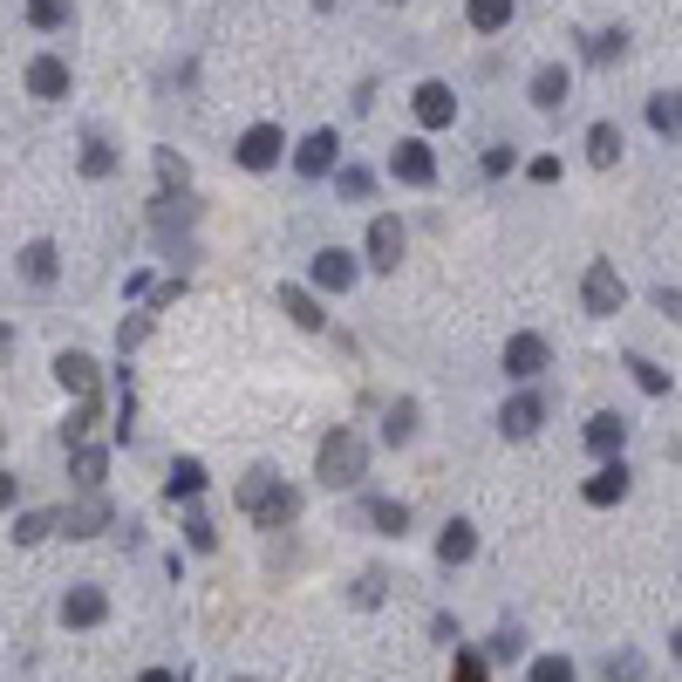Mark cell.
I'll list each match as a JSON object with an SVG mask.
<instances>
[{"label": "cell", "mask_w": 682, "mask_h": 682, "mask_svg": "<svg viewBox=\"0 0 682 682\" xmlns=\"http://www.w3.org/2000/svg\"><path fill=\"white\" fill-rule=\"evenodd\" d=\"M28 21H35L41 35H55L62 21H69V0H28Z\"/></svg>", "instance_id": "484cf974"}, {"label": "cell", "mask_w": 682, "mask_h": 682, "mask_svg": "<svg viewBox=\"0 0 682 682\" xmlns=\"http://www.w3.org/2000/svg\"><path fill=\"white\" fill-rule=\"evenodd\" d=\"M485 171H492V178H498V171H512V144H492L485 150Z\"/></svg>", "instance_id": "8d00e7d4"}, {"label": "cell", "mask_w": 682, "mask_h": 682, "mask_svg": "<svg viewBox=\"0 0 682 682\" xmlns=\"http://www.w3.org/2000/svg\"><path fill=\"white\" fill-rule=\"evenodd\" d=\"M567 96H573V75H567L560 62H546V69L533 75V110H567Z\"/></svg>", "instance_id": "5bb4252c"}, {"label": "cell", "mask_w": 682, "mask_h": 682, "mask_svg": "<svg viewBox=\"0 0 682 682\" xmlns=\"http://www.w3.org/2000/svg\"><path fill=\"white\" fill-rule=\"evenodd\" d=\"M335 150H342L335 131H314L308 144L294 150V171H300V178H327V171H335Z\"/></svg>", "instance_id": "9c48e42d"}, {"label": "cell", "mask_w": 682, "mask_h": 682, "mask_svg": "<svg viewBox=\"0 0 682 682\" xmlns=\"http://www.w3.org/2000/svg\"><path fill=\"white\" fill-rule=\"evenodd\" d=\"M103 615H110V594H103V587H69V594H62V621H69V628H96Z\"/></svg>", "instance_id": "8fae6325"}, {"label": "cell", "mask_w": 682, "mask_h": 682, "mask_svg": "<svg viewBox=\"0 0 682 682\" xmlns=\"http://www.w3.org/2000/svg\"><path fill=\"white\" fill-rule=\"evenodd\" d=\"M55 383L75 389V396H96V362L83 356V348H62V356H55Z\"/></svg>", "instance_id": "2e32d148"}, {"label": "cell", "mask_w": 682, "mask_h": 682, "mask_svg": "<svg viewBox=\"0 0 682 682\" xmlns=\"http://www.w3.org/2000/svg\"><path fill=\"white\" fill-rule=\"evenodd\" d=\"M144 335H150V314H137V321H131V327H116V342H123V348H137V342H144Z\"/></svg>", "instance_id": "74e56055"}, {"label": "cell", "mask_w": 682, "mask_h": 682, "mask_svg": "<svg viewBox=\"0 0 682 682\" xmlns=\"http://www.w3.org/2000/svg\"><path fill=\"white\" fill-rule=\"evenodd\" d=\"M410 110H417L423 131H450V123H458V96H450V83H417Z\"/></svg>", "instance_id": "8992f818"}, {"label": "cell", "mask_w": 682, "mask_h": 682, "mask_svg": "<svg viewBox=\"0 0 682 682\" xmlns=\"http://www.w3.org/2000/svg\"><path fill=\"white\" fill-rule=\"evenodd\" d=\"M55 525H62L55 512H28V519H14V540H21V546H35V540L55 533Z\"/></svg>", "instance_id": "f1b7e54d"}, {"label": "cell", "mask_w": 682, "mask_h": 682, "mask_svg": "<svg viewBox=\"0 0 682 682\" xmlns=\"http://www.w3.org/2000/svg\"><path fill=\"white\" fill-rule=\"evenodd\" d=\"M21 281H28V287H48V281H55V246H48V239H35L28 252H21Z\"/></svg>", "instance_id": "44dd1931"}, {"label": "cell", "mask_w": 682, "mask_h": 682, "mask_svg": "<svg viewBox=\"0 0 682 682\" xmlns=\"http://www.w3.org/2000/svg\"><path fill=\"white\" fill-rule=\"evenodd\" d=\"M83 171H89V178H110V171H116V150H110L103 137H89V144H83Z\"/></svg>", "instance_id": "4316f807"}, {"label": "cell", "mask_w": 682, "mask_h": 682, "mask_svg": "<svg viewBox=\"0 0 682 682\" xmlns=\"http://www.w3.org/2000/svg\"><path fill=\"white\" fill-rule=\"evenodd\" d=\"M198 492H206V464H198V458H178V464H171V478H164V498L178 505V498H198Z\"/></svg>", "instance_id": "d6986e66"}, {"label": "cell", "mask_w": 682, "mask_h": 682, "mask_svg": "<svg viewBox=\"0 0 682 682\" xmlns=\"http://www.w3.org/2000/svg\"><path fill=\"white\" fill-rule=\"evenodd\" d=\"M675 655H682V635H675Z\"/></svg>", "instance_id": "bcb514c9"}, {"label": "cell", "mask_w": 682, "mask_h": 682, "mask_svg": "<svg viewBox=\"0 0 682 682\" xmlns=\"http://www.w3.org/2000/svg\"><path fill=\"white\" fill-rule=\"evenodd\" d=\"M103 525H110V505L103 498H83V505H69V512H62V533L69 540H96Z\"/></svg>", "instance_id": "9a60e30c"}, {"label": "cell", "mask_w": 682, "mask_h": 682, "mask_svg": "<svg viewBox=\"0 0 682 682\" xmlns=\"http://www.w3.org/2000/svg\"><path fill=\"white\" fill-rule=\"evenodd\" d=\"M621 498H628V464L615 458V464H600L587 478V505H621Z\"/></svg>", "instance_id": "ac0fdd59"}, {"label": "cell", "mask_w": 682, "mask_h": 682, "mask_svg": "<svg viewBox=\"0 0 682 682\" xmlns=\"http://www.w3.org/2000/svg\"><path fill=\"white\" fill-rule=\"evenodd\" d=\"M628 444V417H615V410H600L594 423H587V450L594 458H615V450Z\"/></svg>", "instance_id": "e0dca14e"}, {"label": "cell", "mask_w": 682, "mask_h": 682, "mask_svg": "<svg viewBox=\"0 0 682 682\" xmlns=\"http://www.w3.org/2000/svg\"><path fill=\"white\" fill-rule=\"evenodd\" d=\"M587 158H594L600 171L621 164V131H615V123H594V131H587Z\"/></svg>", "instance_id": "603a6c76"}, {"label": "cell", "mask_w": 682, "mask_h": 682, "mask_svg": "<svg viewBox=\"0 0 682 682\" xmlns=\"http://www.w3.org/2000/svg\"><path fill=\"white\" fill-rule=\"evenodd\" d=\"M648 123H655L662 137H675V131H682V96H675V89H662V96L648 103Z\"/></svg>", "instance_id": "d4e9b609"}, {"label": "cell", "mask_w": 682, "mask_h": 682, "mask_svg": "<svg viewBox=\"0 0 682 682\" xmlns=\"http://www.w3.org/2000/svg\"><path fill=\"white\" fill-rule=\"evenodd\" d=\"M281 308L294 314V327H321V300L308 287H281Z\"/></svg>", "instance_id": "cb8c5ba5"}, {"label": "cell", "mask_w": 682, "mask_h": 682, "mask_svg": "<svg viewBox=\"0 0 682 682\" xmlns=\"http://www.w3.org/2000/svg\"><path fill=\"white\" fill-rule=\"evenodd\" d=\"M362 471H369V444L348 431V423L321 437V485H335V492L342 485H362Z\"/></svg>", "instance_id": "7a4b0ae2"}, {"label": "cell", "mask_w": 682, "mask_h": 682, "mask_svg": "<svg viewBox=\"0 0 682 682\" xmlns=\"http://www.w3.org/2000/svg\"><path fill=\"white\" fill-rule=\"evenodd\" d=\"M356 273H362L356 252H342V246H321L314 252V287L321 294H348V287H356Z\"/></svg>", "instance_id": "52a82bcc"}, {"label": "cell", "mask_w": 682, "mask_h": 682, "mask_svg": "<svg viewBox=\"0 0 682 682\" xmlns=\"http://www.w3.org/2000/svg\"><path fill=\"white\" fill-rule=\"evenodd\" d=\"M281 150H287V131H281V123H252V131L233 144V158H239L246 171H273V164H281Z\"/></svg>", "instance_id": "3957f363"}, {"label": "cell", "mask_w": 682, "mask_h": 682, "mask_svg": "<svg viewBox=\"0 0 682 682\" xmlns=\"http://www.w3.org/2000/svg\"><path fill=\"white\" fill-rule=\"evenodd\" d=\"M335 185H342V198H369V171H356V164H348Z\"/></svg>", "instance_id": "836d02e7"}, {"label": "cell", "mask_w": 682, "mask_h": 682, "mask_svg": "<svg viewBox=\"0 0 682 682\" xmlns=\"http://www.w3.org/2000/svg\"><path fill=\"white\" fill-rule=\"evenodd\" d=\"M540 417H546V396H533V389H525V396H512V402H505L498 431H505V437H533V431H540Z\"/></svg>", "instance_id": "7c38bea8"}, {"label": "cell", "mask_w": 682, "mask_h": 682, "mask_svg": "<svg viewBox=\"0 0 682 682\" xmlns=\"http://www.w3.org/2000/svg\"><path fill=\"white\" fill-rule=\"evenodd\" d=\"M464 21H471L478 35H505V28H512V0H471Z\"/></svg>", "instance_id": "ffe728a7"}, {"label": "cell", "mask_w": 682, "mask_h": 682, "mask_svg": "<svg viewBox=\"0 0 682 682\" xmlns=\"http://www.w3.org/2000/svg\"><path fill=\"white\" fill-rule=\"evenodd\" d=\"M389 8H396V0H389Z\"/></svg>", "instance_id": "7dc6e473"}, {"label": "cell", "mask_w": 682, "mask_h": 682, "mask_svg": "<svg viewBox=\"0 0 682 682\" xmlns=\"http://www.w3.org/2000/svg\"><path fill=\"white\" fill-rule=\"evenodd\" d=\"M8 348H14V327H8V321H0V356H8Z\"/></svg>", "instance_id": "f6af8a7d"}, {"label": "cell", "mask_w": 682, "mask_h": 682, "mask_svg": "<svg viewBox=\"0 0 682 682\" xmlns=\"http://www.w3.org/2000/svg\"><path fill=\"white\" fill-rule=\"evenodd\" d=\"M396 260H402V225L383 212L369 225V266H383V273H396Z\"/></svg>", "instance_id": "4fadbf2b"}, {"label": "cell", "mask_w": 682, "mask_h": 682, "mask_svg": "<svg viewBox=\"0 0 682 682\" xmlns=\"http://www.w3.org/2000/svg\"><path fill=\"white\" fill-rule=\"evenodd\" d=\"M369 519L383 525V533H402V525H410V505H396V498H375V505H369Z\"/></svg>", "instance_id": "4dcf8cb0"}, {"label": "cell", "mask_w": 682, "mask_h": 682, "mask_svg": "<svg viewBox=\"0 0 682 682\" xmlns=\"http://www.w3.org/2000/svg\"><path fill=\"white\" fill-rule=\"evenodd\" d=\"M14 505V471H0V512Z\"/></svg>", "instance_id": "7bdbcfd3"}, {"label": "cell", "mask_w": 682, "mask_h": 682, "mask_svg": "<svg viewBox=\"0 0 682 682\" xmlns=\"http://www.w3.org/2000/svg\"><path fill=\"white\" fill-rule=\"evenodd\" d=\"M103 471H110V458H103V450H75V485H103Z\"/></svg>", "instance_id": "f546056e"}, {"label": "cell", "mask_w": 682, "mask_h": 682, "mask_svg": "<svg viewBox=\"0 0 682 682\" xmlns=\"http://www.w3.org/2000/svg\"><path fill=\"white\" fill-rule=\"evenodd\" d=\"M389 178H396V185H437L431 144H423V137H402V144L389 150Z\"/></svg>", "instance_id": "5b68a950"}, {"label": "cell", "mask_w": 682, "mask_h": 682, "mask_svg": "<svg viewBox=\"0 0 682 682\" xmlns=\"http://www.w3.org/2000/svg\"><path fill=\"white\" fill-rule=\"evenodd\" d=\"M137 682H178V675H171V669H144Z\"/></svg>", "instance_id": "ee69618b"}, {"label": "cell", "mask_w": 682, "mask_h": 682, "mask_svg": "<svg viewBox=\"0 0 682 682\" xmlns=\"http://www.w3.org/2000/svg\"><path fill=\"white\" fill-rule=\"evenodd\" d=\"M560 178V158H533V185H553Z\"/></svg>", "instance_id": "ab89813d"}, {"label": "cell", "mask_w": 682, "mask_h": 682, "mask_svg": "<svg viewBox=\"0 0 682 682\" xmlns=\"http://www.w3.org/2000/svg\"><path fill=\"white\" fill-rule=\"evenodd\" d=\"M158 171H164V185H185V158H171V150L158 158Z\"/></svg>", "instance_id": "f35d334b"}, {"label": "cell", "mask_w": 682, "mask_h": 682, "mask_svg": "<svg viewBox=\"0 0 682 682\" xmlns=\"http://www.w3.org/2000/svg\"><path fill=\"white\" fill-rule=\"evenodd\" d=\"M587 55H594V62H615V55H621V35H594Z\"/></svg>", "instance_id": "d590c367"}, {"label": "cell", "mask_w": 682, "mask_h": 682, "mask_svg": "<svg viewBox=\"0 0 682 682\" xmlns=\"http://www.w3.org/2000/svg\"><path fill=\"white\" fill-rule=\"evenodd\" d=\"M655 308H662V314H675V321H682V294H669V287H662V294H655Z\"/></svg>", "instance_id": "b9f144b4"}, {"label": "cell", "mask_w": 682, "mask_h": 682, "mask_svg": "<svg viewBox=\"0 0 682 682\" xmlns=\"http://www.w3.org/2000/svg\"><path fill=\"white\" fill-rule=\"evenodd\" d=\"M628 369H635V383H642L648 396H662V389H669V375H662V369H655V362H642V356H628Z\"/></svg>", "instance_id": "1f68e13d"}, {"label": "cell", "mask_w": 682, "mask_h": 682, "mask_svg": "<svg viewBox=\"0 0 682 682\" xmlns=\"http://www.w3.org/2000/svg\"><path fill=\"white\" fill-rule=\"evenodd\" d=\"M533 682H573V662H560V655H546V662H533Z\"/></svg>", "instance_id": "d6a6232c"}, {"label": "cell", "mask_w": 682, "mask_h": 682, "mask_svg": "<svg viewBox=\"0 0 682 682\" xmlns=\"http://www.w3.org/2000/svg\"><path fill=\"white\" fill-rule=\"evenodd\" d=\"M28 96H41V103H62V96H69V62H62V55H35V62H28Z\"/></svg>", "instance_id": "ba28073f"}, {"label": "cell", "mask_w": 682, "mask_h": 682, "mask_svg": "<svg viewBox=\"0 0 682 682\" xmlns=\"http://www.w3.org/2000/svg\"><path fill=\"white\" fill-rule=\"evenodd\" d=\"M239 512H246L252 525H287V519L300 512V498L287 492V478H273V471H252L246 485H239Z\"/></svg>", "instance_id": "6da1fadb"}, {"label": "cell", "mask_w": 682, "mask_h": 682, "mask_svg": "<svg viewBox=\"0 0 682 682\" xmlns=\"http://www.w3.org/2000/svg\"><path fill=\"white\" fill-rule=\"evenodd\" d=\"M546 362H553V356H546L540 335H512V342H505V375H519V383H533Z\"/></svg>", "instance_id": "30bf717a"}, {"label": "cell", "mask_w": 682, "mask_h": 682, "mask_svg": "<svg viewBox=\"0 0 682 682\" xmlns=\"http://www.w3.org/2000/svg\"><path fill=\"white\" fill-rule=\"evenodd\" d=\"M471 546H478V540H471V525H464V519H450V525H444V540H437V560H444V567H458V560H471Z\"/></svg>", "instance_id": "7402d4cb"}, {"label": "cell", "mask_w": 682, "mask_h": 682, "mask_svg": "<svg viewBox=\"0 0 682 682\" xmlns=\"http://www.w3.org/2000/svg\"><path fill=\"white\" fill-rule=\"evenodd\" d=\"M458 682H485V662H478V655H458Z\"/></svg>", "instance_id": "60d3db41"}, {"label": "cell", "mask_w": 682, "mask_h": 682, "mask_svg": "<svg viewBox=\"0 0 682 682\" xmlns=\"http://www.w3.org/2000/svg\"><path fill=\"white\" fill-rule=\"evenodd\" d=\"M580 300H587V314H621L628 287H621L615 260H594V266H587V281H580Z\"/></svg>", "instance_id": "277c9868"}, {"label": "cell", "mask_w": 682, "mask_h": 682, "mask_svg": "<svg viewBox=\"0 0 682 682\" xmlns=\"http://www.w3.org/2000/svg\"><path fill=\"white\" fill-rule=\"evenodd\" d=\"M383 437H389V444H410V437H417V402H396L389 423H383Z\"/></svg>", "instance_id": "83f0119b"}, {"label": "cell", "mask_w": 682, "mask_h": 682, "mask_svg": "<svg viewBox=\"0 0 682 682\" xmlns=\"http://www.w3.org/2000/svg\"><path fill=\"white\" fill-rule=\"evenodd\" d=\"M185 533H191V546H198V553H212V546H219V533H212V519H191V525H185Z\"/></svg>", "instance_id": "e575fe53"}]
</instances>
